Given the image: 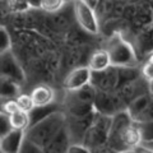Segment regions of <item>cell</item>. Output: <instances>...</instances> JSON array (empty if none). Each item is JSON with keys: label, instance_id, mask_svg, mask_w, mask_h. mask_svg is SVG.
Returning <instances> with one entry per match:
<instances>
[{"label": "cell", "instance_id": "6da1fadb", "mask_svg": "<svg viewBox=\"0 0 153 153\" xmlns=\"http://www.w3.org/2000/svg\"><path fill=\"white\" fill-rule=\"evenodd\" d=\"M64 126V116L60 112H54L33 124L26 138L38 147L44 148L54 139V137Z\"/></svg>", "mask_w": 153, "mask_h": 153}, {"label": "cell", "instance_id": "7a4b0ae2", "mask_svg": "<svg viewBox=\"0 0 153 153\" xmlns=\"http://www.w3.org/2000/svg\"><path fill=\"white\" fill-rule=\"evenodd\" d=\"M108 55L114 65H131L135 63V55L126 41L116 35L110 40L108 44Z\"/></svg>", "mask_w": 153, "mask_h": 153}, {"label": "cell", "instance_id": "3957f363", "mask_svg": "<svg viewBox=\"0 0 153 153\" xmlns=\"http://www.w3.org/2000/svg\"><path fill=\"white\" fill-rule=\"evenodd\" d=\"M74 12H75V18L78 21L79 26L83 28L85 32L96 35L98 33V22L97 18L94 16V12L92 7L88 3L82 1V0H75L74 3Z\"/></svg>", "mask_w": 153, "mask_h": 153}, {"label": "cell", "instance_id": "277c9868", "mask_svg": "<svg viewBox=\"0 0 153 153\" xmlns=\"http://www.w3.org/2000/svg\"><path fill=\"white\" fill-rule=\"evenodd\" d=\"M92 78V70L88 66H79L74 70H71L70 73L65 76L63 85L65 89L68 91H78L85 87Z\"/></svg>", "mask_w": 153, "mask_h": 153}, {"label": "cell", "instance_id": "5b68a950", "mask_svg": "<svg viewBox=\"0 0 153 153\" xmlns=\"http://www.w3.org/2000/svg\"><path fill=\"white\" fill-rule=\"evenodd\" d=\"M1 76L17 84H21L25 79L21 66L18 65L17 60L12 56L9 51L5 54H1Z\"/></svg>", "mask_w": 153, "mask_h": 153}, {"label": "cell", "instance_id": "8992f818", "mask_svg": "<svg viewBox=\"0 0 153 153\" xmlns=\"http://www.w3.org/2000/svg\"><path fill=\"white\" fill-rule=\"evenodd\" d=\"M25 133L22 130H10L8 134L1 137L0 149L1 153H19L25 143Z\"/></svg>", "mask_w": 153, "mask_h": 153}, {"label": "cell", "instance_id": "52a82bcc", "mask_svg": "<svg viewBox=\"0 0 153 153\" xmlns=\"http://www.w3.org/2000/svg\"><path fill=\"white\" fill-rule=\"evenodd\" d=\"M69 147H70L69 134H68L66 128L64 126L54 137V139H52L46 147L42 148V149H44L45 153H68Z\"/></svg>", "mask_w": 153, "mask_h": 153}, {"label": "cell", "instance_id": "ba28073f", "mask_svg": "<svg viewBox=\"0 0 153 153\" xmlns=\"http://www.w3.org/2000/svg\"><path fill=\"white\" fill-rule=\"evenodd\" d=\"M31 96H32V100L35 102L36 107H46L49 105H51L55 100L54 89L45 84H40L36 88H33V91L31 92Z\"/></svg>", "mask_w": 153, "mask_h": 153}, {"label": "cell", "instance_id": "9c48e42d", "mask_svg": "<svg viewBox=\"0 0 153 153\" xmlns=\"http://www.w3.org/2000/svg\"><path fill=\"white\" fill-rule=\"evenodd\" d=\"M111 65L107 50H97L94 51L88 61V68L92 71H103Z\"/></svg>", "mask_w": 153, "mask_h": 153}, {"label": "cell", "instance_id": "30bf717a", "mask_svg": "<svg viewBox=\"0 0 153 153\" xmlns=\"http://www.w3.org/2000/svg\"><path fill=\"white\" fill-rule=\"evenodd\" d=\"M142 134L139 130V126L135 124H128L126 128L124 129V144L128 148V151H133L134 148L142 144Z\"/></svg>", "mask_w": 153, "mask_h": 153}, {"label": "cell", "instance_id": "8fae6325", "mask_svg": "<svg viewBox=\"0 0 153 153\" xmlns=\"http://www.w3.org/2000/svg\"><path fill=\"white\" fill-rule=\"evenodd\" d=\"M31 124V115L30 112L18 111L10 115V125L14 130H25Z\"/></svg>", "mask_w": 153, "mask_h": 153}, {"label": "cell", "instance_id": "7c38bea8", "mask_svg": "<svg viewBox=\"0 0 153 153\" xmlns=\"http://www.w3.org/2000/svg\"><path fill=\"white\" fill-rule=\"evenodd\" d=\"M16 100H17V102H18V106H19V108H21V111L31 112V111H33V110H35V107H36L31 94L21 93Z\"/></svg>", "mask_w": 153, "mask_h": 153}, {"label": "cell", "instance_id": "4fadbf2b", "mask_svg": "<svg viewBox=\"0 0 153 153\" xmlns=\"http://www.w3.org/2000/svg\"><path fill=\"white\" fill-rule=\"evenodd\" d=\"M138 126H139L143 142L152 143L153 142V120H147V121L139 123Z\"/></svg>", "mask_w": 153, "mask_h": 153}, {"label": "cell", "instance_id": "5bb4252c", "mask_svg": "<svg viewBox=\"0 0 153 153\" xmlns=\"http://www.w3.org/2000/svg\"><path fill=\"white\" fill-rule=\"evenodd\" d=\"M64 5V0H42L41 9L49 13H54Z\"/></svg>", "mask_w": 153, "mask_h": 153}, {"label": "cell", "instance_id": "9a60e30c", "mask_svg": "<svg viewBox=\"0 0 153 153\" xmlns=\"http://www.w3.org/2000/svg\"><path fill=\"white\" fill-rule=\"evenodd\" d=\"M0 40H1L0 41V52L5 54V52L10 50V46H12L10 35L5 30V27H1V30H0Z\"/></svg>", "mask_w": 153, "mask_h": 153}, {"label": "cell", "instance_id": "2e32d148", "mask_svg": "<svg viewBox=\"0 0 153 153\" xmlns=\"http://www.w3.org/2000/svg\"><path fill=\"white\" fill-rule=\"evenodd\" d=\"M8 3H9V9L12 12H25L31 8L28 0H9Z\"/></svg>", "mask_w": 153, "mask_h": 153}, {"label": "cell", "instance_id": "e0dca14e", "mask_svg": "<svg viewBox=\"0 0 153 153\" xmlns=\"http://www.w3.org/2000/svg\"><path fill=\"white\" fill-rule=\"evenodd\" d=\"M1 111L3 112H5L7 115H13V114H16L18 111H21V108H19L18 106V102H17V100H13V98H9L8 101H5L3 103V106H1Z\"/></svg>", "mask_w": 153, "mask_h": 153}, {"label": "cell", "instance_id": "ac0fdd59", "mask_svg": "<svg viewBox=\"0 0 153 153\" xmlns=\"http://www.w3.org/2000/svg\"><path fill=\"white\" fill-rule=\"evenodd\" d=\"M19 153H45V152H44V149H42L41 147H38L37 144H35L33 142L28 140L26 138Z\"/></svg>", "mask_w": 153, "mask_h": 153}, {"label": "cell", "instance_id": "d6986e66", "mask_svg": "<svg viewBox=\"0 0 153 153\" xmlns=\"http://www.w3.org/2000/svg\"><path fill=\"white\" fill-rule=\"evenodd\" d=\"M68 153H92V151L82 146V143H74V144H70Z\"/></svg>", "mask_w": 153, "mask_h": 153}, {"label": "cell", "instance_id": "ffe728a7", "mask_svg": "<svg viewBox=\"0 0 153 153\" xmlns=\"http://www.w3.org/2000/svg\"><path fill=\"white\" fill-rule=\"evenodd\" d=\"M142 74L147 80L153 79V64L146 63L144 66H143V69H142Z\"/></svg>", "mask_w": 153, "mask_h": 153}, {"label": "cell", "instance_id": "44dd1931", "mask_svg": "<svg viewBox=\"0 0 153 153\" xmlns=\"http://www.w3.org/2000/svg\"><path fill=\"white\" fill-rule=\"evenodd\" d=\"M133 152L134 153H153V148L140 144V146H138L137 148H134Z\"/></svg>", "mask_w": 153, "mask_h": 153}, {"label": "cell", "instance_id": "7402d4cb", "mask_svg": "<svg viewBox=\"0 0 153 153\" xmlns=\"http://www.w3.org/2000/svg\"><path fill=\"white\" fill-rule=\"evenodd\" d=\"M92 153H119V152L114 151L112 148H110V147H98L97 149Z\"/></svg>", "mask_w": 153, "mask_h": 153}, {"label": "cell", "instance_id": "603a6c76", "mask_svg": "<svg viewBox=\"0 0 153 153\" xmlns=\"http://www.w3.org/2000/svg\"><path fill=\"white\" fill-rule=\"evenodd\" d=\"M148 88H149V92H151V94H153V79L148 80Z\"/></svg>", "mask_w": 153, "mask_h": 153}, {"label": "cell", "instance_id": "cb8c5ba5", "mask_svg": "<svg viewBox=\"0 0 153 153\" xmlns=\"http://www.w3.org/2000/svg\"><path fill=\"white\" fill-rule=\"evenodd\" d=\"M147 63H151V64H153V52H152V54L149 55V57H148V61H147Z\"/></svg>", "mask_w": 153, "mask_h": 153}, {"label": "cell", "instance_id": "d4e9b609", "mask_svg": "<svg viewBox=\"0 0 153 153\" xmlns=\"http://www.w3.org/2000/svg\"><path fill=\"white\" fill-rule=\"evenodd\" d=\"M124 153H134L133 151H128V152H124Z\"/></svg>", "mask_w": 153, "mask_h": 153}, {"label": "cell", "instance_id": "484cf974", "mask_svg": "<svg viewBox=\"0 0 153 153\" xmlns=\"http://www.w3.org/2000/svg\"><path fill=\"white\" fill-rule=\"evenodd\" d=\"M82 1H85V3H87V1H88V0H82Z\"/></svg>", "mask_w": 153, "mask_h": 153}]
</instances>
